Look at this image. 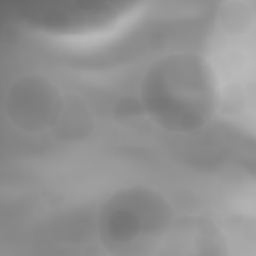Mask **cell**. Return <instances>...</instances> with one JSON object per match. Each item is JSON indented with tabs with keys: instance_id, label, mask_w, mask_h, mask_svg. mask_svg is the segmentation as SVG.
<instances>
[{
	"instance_id": "cell-1",
	"label": "cell",
	"mask_w": 256,
	"mask_h": 256,
	"mask_svg": "<svg viewBox=\"0 0 256 256\" xmlns=\"http://www.w3.org/2000/svg\"><path fill=\"white\" fill-rule=\"evenodd\" d=\"M134 107L159 130L190 136L218 116L212 77L204 54L177 50L150 63Z\"/></svg>"
}]
</instances>
